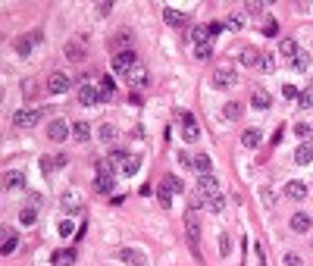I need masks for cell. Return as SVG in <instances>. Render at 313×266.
Wrapping results in <instances>:
<instances>
[{"label":"cell","instance_id":"cell-1","mask_svg":"<svg viewBox=\"0 0 313 266\" xmlns=\"http://www.w3.org/2000/svg\"><path fill=\"white\" fill-rule=\"evenodd\" d=\"M138 66V57L132 50H125V53H116L113 57V72H119V75H129L132 69Z\"/></svg>","mask_w":313,"mask_h":266},{"label":"cell","instance_id":"cell-2","mask_svg":"<svg viewBox=\"0 0 313 266\" xmlns=\"http://www.w3.org/2000/svg\"><path fill=\"white\" fill-rule=\"evenodd\" d=\"M38 119H41L38 110H16L13 122H16V129H31V125H38Z\"/></svg>","mask_w":313,"mask_h":266},{"label":"cell","instance_id":"cell-3","mask_svg":"<svg viewBox=\"0 0 313 266\" xmlns=\"http://www.w3.org/2000/svg\"><path fill=\"white\" fill-rule=\"evenodd\" d=\"M125 82H129V88H148V82H150V75H148V69H144V66H135V69L129 72V75H125Z\"/></svg>","mask_w":313,"mask_h":266},{"label":"cell","instance_id":"cell-4","mask_svg":"<svg viewBox=\"0 0 313 266\" xmlns=\"http://www.w3.org/2000/svg\"><path fill=\"white\" fill-rule=\"evenodd\" d=\"M213 82H216V88H232V85L238 82V72L229 69V66H223V69L213 72Z\"/></svg>","mask_w":313,"mask_h":266},{"label":"cell","instance_id":"cell-5","mask_svg":"<svg viewBox=\"0 0 313 266\" xmlns=\"http://www.w3.org/2000/svg\"><path fill=\"white\" fill-rule=\"evenodd\" d=\"M47 91H53V94H63V91H69V75H63V72H50Z\"/></svg>","mask_w":313,"mask_h":266},{"label":"cell","instance_id":"cell-6","mask_svg":"<svg viewBox=\"0 0 313 266\" xmlns=\"http://www.w3.org/2000/svg\"><path fill=\"white\" fill-rule=\"evenodd\" d=\"M78 101H82L85 106H94L97 101H104V94L94 91V85H82V88H78Z\"/></svg>","mask_w":313,"mask_h":266},{"label":"cell","instance_id":"cell-7","mask_svg":"<svg viewBox=\"0 0 313 266\" xmlns=\"http://www.w3.org/2000/svg\"><path fill=\"white\" fill-rule=\"evenodd\" d=\"M129 38H132V31H129V29H122V31H116V35H113V38H110V47H113V50H116V53H125V50H129V44H132V41H129Z\"/></svg>","mask_w":313,"mask_h":266},{"label":"cell","instance_id":"cell-8","mask_svg":"<svg viewBox=\"0 0 313 266\" xmlns=\"http://www.w3.org/2000/svg\"><path fill=\"white\" fill-rule=\"evenodd\" d=\"M47 135L53 138V141H66V138H69V125H66L63 119H53V122L47 125Z\"/></svg>","mask_w":313,"mask_h":266},{"label":"cell","instance_id":"cell-9","mask_svg":"<svg viewBox=\"0 0 313 266\" xmlns=\"http://www.w3.org/2000/svg\"><path fill=\"white\" fill-rule=\"evenodd\" d=\"M197 191H201L204 197H210V194H219V182L213 176H201L197 178Z\"/></svg>","mask_w":313,"mask_h":266},{"label":"cell","instance_id":"cell-10","mask_svg":"<svg viewBox=\"0 0 313 266\" xmlns=\"http://www.w3.org/2000/svg\"><path fill=\"white\" fill-rule=\"evenodd\" d=\"M163 19H166V25H176V29H185V25H188V19H185L182 10H169V6L163 10Z\"/></svg>","mask_w":313,"mask_h":266},{"label":"cell","instance_id":"cell-11","mask_svg":"<svg viewBox=\"0 0 313 266\" xmlns=\"http://www.w3.org/2000/svg\"><path fill=\"white\" fill-rule=\"evenodd\" d=\"M3 188L6 191H22L25 188V176L22 172H6L3 176Z\"/></svg>","mask_w":313,"mask_h":266},{"label":"cell","instance_id":"cell-12","mask_svg":"<svg viewBox=\"0 0 313 266\" xmlns=\"http://www.w3.org/2000/svg\"><path fill=\"white\" fill-rule=\"evenodd\" d=\"M310 216L307 213H295V216H291V232H298V235H304V232H310Z\"/></svg>","mask_w":313,"mask_h":266},{"label":"cell","instance_id":"cell-13","mask_svg":"<svg viewBox=\"0 0 313 266\" xmlns=\"http://www.w3.org/2000/svg\"><path fill=\"white\" fill-rule=\"evenodd\" d=\"M295 163H298V166L313 163V148H310V144H298V150H295Z\"/></svg>","mask_w":313,"mask_h":266},{"label":"cell","instance_id":"cell-14","mask_svg":"<svg viewBox=\"0 0 313 266\" xmlns=\"http://www.w3.org/2000/svg\"><path fill=\"white\" fill-rule=\"evenodd\" d=\"M285 194H288L291 201H304V197H307V185H304V182H288Z\"/></svg>","mask_w":313,"mask_h":266},{"label":"cell","instance_id":"cell-15","mask_svg":"<svg viewBox=\"0 0 313 266\" xmlns=\"http://www.w3.org/2000/svg\"><path fill=\"white\" fill-rule=\"evenodd\" d=\"M191 41H194V47H201V44H210V29H204V25H194V29H191Z\"/></svg>","mask_w":313,"mask_h":266},{"label":"cell","instance_id":"cell-16","mask_svg":"<svg viewBox=\"0 0 313 266\" xmlns=\"http://www.w3.org/2000/svg\"><path fill=\"white\" fill-rule=\"evenodd\" d=\"M141 169V157H135V154H129L122 160V176H135V172Z\"/></svg>","mask_w":313,"mask_h":266},{"label":"cell","instance_id":"cell-17","mask_svg":"<svg viewBox=\"0 0 313 266\" xmlns=\"http://www.w3.org/2000/svg\"><path fill=\"white\" fill-rule=\"evenodd\" d=\"M94 191L97 194H110L113 191V176H97L94 178Z\"/></svg>","mask_w":313,"mask_h":266},{"label":"cell","instance_id":"cell-18","mask_svg":"<svg viewBox=\"0 0 313 266\" xmlns=\"http://www.w3.org/2000/svg\"><path fill=\"white\" fill-rule=\"evenodd\" d=\"M63 53H66L69 59H75V63H78V59H85V47H82V44H75V41H69V44H66Z\"/></svg>","mask_w":313,"mask_h":266},{"label":"cell","instance_id":"cell-19","mask_svg":"<svg viewBox=\"0 0 313 266\" xmlns=\"http://www.w3.org/2000/svg\"><path fill=\"white\" fill-rule=\"evenodd\" d=\"M72 135H75V141H91V125L88 122H75L72 125Z\"/></svg>","mask_w":313,"mask_h":266},{"label":"cell","instance_id":"cell-20","mask_svg":"<svg viewBox=\"0 0 313 266\" xmlns=\"http://www.w3.org/2000/svg\"><path fill=\"white\" fill-rule=\"evenodd\" d=\"M97 135H101V141L113 144V141L119 138V132H116V125H110V122H106V125H101V129H97Z\"/></svg>","mask_w":313,"mask_h":266},{"label":"cell","instance_id":"cell-21","mask_svg":"<svg viewBox=\"0 0 313 266\" xmlns=\"http://www.w3.org/2000/svg\"><path fill=\"white\" fill-rule=\"evenodd\" d=\"M16 241H19L16 232H13V229H3V248H0V251H3V254H13V251H16Z\"/></svg>","mask_w":313,"mask_h":266},{"label":"cell","instance_id":"cell-22","mask_svg":"<svg viewBox=\"0 0 313 266\" xmlns=\"http://www.w3.org/2000/svg\"><path fill=\"white\" fill-rule=\"evenodd\" d=\"M75 263V251H57L53 254V266H69Z\"/></svg>","mask_w":313,"mask_h":266},{"label":"cell","instance_id":"cell-23","mask_svg":"<svg viewBox=\"0 0 313 266\" xmlns=\"http://www.w3.org/2000/svg\"><path fill=\"white\" fill-rule=\"evenodd\" d=\"M260 57H263V53H257L254 47H244L241 50V63L244 66H260Z\"/></svg>","mask_w":313,"mask_h":266},{"label":"cell","instance_id":"cell-24","mask_svg":"<svg viewBox=\"0 0 313 266\" xmlns=\"http://www.w3.org/2000/svg\"><path fill=\"white\" fill-rule=\"evenodd\" d=\"M191 169H197L201 176H210V169H213V166H210V157H207V154H197V157H194V166H191Z\"/></svg>","mask_w":313,"mask_h":266},{"label":"cell","instance_id":"cell-25","mask_svg":"<svg viewBox=\"0 0 313 266\" xmlns=\"http://www.w3.org/2000/svg\"><path fill=\"white\" fill-rule=\"evenodd\" d=\"M63 210L78 213V210H82V197H78V194H72V191H69V194H63Z\"/></svg>","mask_w":313,"mask_h":266},{"label":"cell","instance_id":"cell-26","mask_svg":"<svg viewBox=\"0 0 313 266\" xmlns=\"http://www.w3.org/2000/svg\"><path fill=\"white\" fill-rule=\"evenodd\" d=\"M31 44H35V41H31V35H25V38H16V44H13V47H16L19 57H25V53L31 50Z\"/></svg>","mask_w":313,"mask_h":266},{"label":"cell","instance_id":"cell-27","mask_svg":"<svg viewBox=\"0 0 313 266\" xmlns=\"http://www.w3.org/2000/svg\"><path fill=\"white\" fill-rule=\"evenodd\" d=\"M241 141H244V148H257V144H260V132H257V129H248L241 135Z\"/></svg>","mask_w":313,"mask_h":266},{"label":"cell","instance_id":"cell-28","mask_svg":"<svg viewBox=\"0 0 313 266\" xmlns=\"http://www.w3.org/2000/svg\"><path fill=\"white\" fill-rule=\"evenodd\" d=\"M279 47H282L285 57H295V53H301V50H298V41H295V38H282V44H279Z\"/></svg>","mask_w":313,"mask_h":266},{"label":"cell","instance_id":"cell-29","mask_svg":"<svg viewBox=\"0 0 313 266\" xmlns=\"http://www.w3.org/2000/svg\"><path fill=\"white\" fill-rule=\"evenodd\" d=\"M251 103H254L257 110H269V103H272V101H269V94H263V91H257V94L251 97Z\"/></svg>","mask_w":313,"mask_h":266},{"label":"cell","instance_id":"cell-30","mask_svg":"<svg viewBox=\"0 0 313 266\" xmlns=\"http://www.w3.org/2000/svg\"><path fill=\"white\" fill-rule=\"evenodd\" d=\"M310 66V59H307V53H295L291 57V69H298V72H304Z\"/></svg>","mask_w":313,"mask_h":266},{"label":"cell","instance_id":"cell-31","mask_svg":"<svg viewBox=\"0 0 313 266\" xmlns=\"http://www.w3.org/2000/svg\"><path fill=\"white\" fill-rule=\"evenodd\" d=\"M113 91H116V88H113V78L104 75L101 78V94H104V101H113Z\"/></svg>","mask_w":313,"mask_h":266},{"label":"cell","instance_id":"cell-32","mask_svg":"<svg viewBox=\"0 0 313 266\" xmlns=\"http://www.w3.org/2000/svg\"><path fill=\"white\" fill-rule=\"evenodd\" d=\"M157 201H160V207H166V210H169V204H172V191L166 188V185L157 191Z\"/></svg>","mask_w":313,"mask_h":266},{"label":"cell","instance_id":"cell-33","mask_svg":"<svg viewBox=\"0 0 313 266\" xmlns=\"http://www.w3.org/2000/svg\"><path fill=\"white\" fill-rule=\"evenodd\" d=\"M207 207H210L213 213H219V210H223V207H225V201H223V194H210V197H207Z\"/></svg>","mask_w":313,"mask_h":266},{"label":"cell","instance_id":"cell-34","mask_svg":"<svg viewBox=\"0 0 313 266\" xmlns=\"http://www.w3.org/2000/svg\"><path fill=\"white\" fill-rule=\"evenodd\" d=\"M97 176H113V172H116V169H113V163H110V160H97Z\"/></svg>","mask_w":313,"mask_h":266},{"label":"cell","instance_id":"cell-35","mask_svg":"<svg viewBox=\"0 0 313 266\" xmlns=\"http://www.w3.org/2000/svg\"><path fill=\"white\" fill-rule=\"evenodd\" d=\"M197 135H201L197 122H188V125H185V141H197Z\"/></svg>","mask_w":313,"mask_h":266},{"label":"cell","instance_id":"cell-36","mask_svg":"<svg viewBox=\"0 0 313 266\" xmlns=\"http://www.w3.org/2000/svg\"><path fill=\"white\" fill-rule=\"evenodd\" d=\"M163 185H166L169 191H182V178H179V176H166Z\"/></svg>","mask_w":313,"mask_h":266},{"label":"cell","instance_id":"cell-37","mask_svg":"<svg viewBox=\"0 0 313 266\" xmlns=\"http://www.w3.org/2000/svg\"><path fill=\"white\" fill-rule=\"evenodd\" d=\"M19 219H22V225H35V219H38V213L35 210H22V213H19Z\"/></svg>","mask_w":313,"mask_h":266},{"label":"cell","instance_id":"cell-38","mask_svg":"<svg viewBox=\"0 0 313 266\" xmlns=\"http://www.w3.org/2000/svg\"><path fill=\"white\" fill-rule=\"evenodd\" d=\"M125 157H129V154H125L122 148H113V150H110V163H116V166H122Z\"/></svg>","mask_w":313,"mask_h":266},{"label":"cell","instance_id":"cell-39","mask_svg":"<svg viewBox=\"0 0 313 266\" xmlns=\"http://www.w3.org/2000/svg\"><path fill=\"white\" fill-rule=\"evenodd\" d=\"M194 57L197 59H210L213 57V47H210V44H201V47H194Z\"/></svg>","mask_w":313,"mask_h":266},{"label":"cell","instance_id":"cell-40","mask_svg":"<svg viewBox=\"0 0 313 266\" xmlns=\"http://www.w3.org/2000/svg\"><path fill=\"white\" fill-rule=\"evenodd\" d=\"M238 113H241V103H225V119H238Z\"/></svg>","mask_w":313,"mask_h":266},{"label":"cell","instance_id":"cell-41","mask_svg":"<svg viewBox=\"0 0 313 266\" xmlns=\"http://www.w3.org/2000/svg\"><path fill=\"white\" fill-rule=\"evenodd\" d=\"M298 103H301V106H313V91H310V88H304V91H301V97H298Z\"/></svg>","mask_w":313,"mask_h":266},{"label":"cell","instance_id":"cell-42","mask_svg":"<svg viewBox=\"0 0 313 266\" xmlns=\"http://www.w3.org/2000/svg\"><path fill=\"white\" fill-rule=\"evenodd\" d=\"M257 69L272 72V69H276V59H272V57H260V66H257Z\"/></svg>","mask_w":313,"mask_h":266},{"label":"cell","instance_id":"cell-43","mask_svg":"<svg viewBox=\"0 0 313 266\" xmlns=\"http://www.w3.org/2000/svg\"><path fill=\"white\" fill-rule=\"evenodd\" d=\"M225 25H229V29H235V31H238V29H244V16H238V13H235V16H232Z\"/></svg>","mask_w":313,"mask_h":266},{"label":"cell","instance_id":"cell-44","mask_svg":"<svg viewBox=\"0 0 313 266\" xmlns=\"http://www.w3.org/2000/svg\"><path fill=\"white\" fill-rule=\"evenodd\" d=\"M263 35H266V38H272V35H279V22H272V19H269V22H266V25H263Z\"/></svg>","mask_w":313,"mask_h":266},{"label":"cell","instance_id":"cell-45","mask_svg":"<svg viewBox=\"0 0 313 266\" xmlns=\"http://www.w3.org/2000/svg\"><path fill=\"white\" fill-rule=\"evenodd\" d=\"M138 257H141V254H135V251H129V248H122V251H119V260H132V263H135Z\"/></svg>","mask_w":313,"mask_h":266},{"label":"cell","instance_id":"cell-46","mask_svg":"<svg viewBox=\"0 0 313 266\" xmlns=\"http://www.w3.org/2000/svg\"><path fill=\"white\" fill-rule=\"evenodd\" d=\"M229 251H232V244H229V238H225V235H219V254H229Z\"/></svg>","mask_w":313,"mask_h":266},{"label":"cell","instance_id":"cell-47","mask_svg":"<svg viewBox=\"0 0 313 266\" xmlns=\"http://www.w3.org/2000/svg\"><path fill=\"white\" fill-rule=\"evenodd\" d=\"M282 94L288 97V101H295V97H301V91H298V88H291V85H285V88H282Z\"/></svg>","mask_w":313,"mask_h":266},{"label":"cell","instance_id":"cell-48","mask_svg":"<svg viewBox=\"0 0 313 266\" xmlns=\"http://www.w3.org/2000/svg\"><path fill=\"white\" fill-rule=\"evenodd\" d=\"M60 235H63V238L72 235V222H69V219H63V222H60Z\"/></svg>","mask_w":313,"mask_h":266},{"label":"cell","instance_id":"cell-49","mask_svg":"<svg viewBox=\"0 0 313 266\" xmlns=\"http://www.w3.org/2000/svg\"><path fill=\"white\" fill-rule=\"evenodd\" d=\"M295 132H298V135H301V138H307V135H313V125H295Z\"/></svg>","mask_w":313,"mask_h":266},{"label":"cell","instance_id":"cell-50","mask_svg":"<svg viewBox=\"0 0 313 266\" xmlns=\"http://www.w3.org/2000/svg\"><path fill=\"white\" fill-rule=\"evenodd\" d=\"M207 29H210V38H216V35H219V31H223V29H225V25H223V22H210V25H207Z\"/></svg>","mask_w":313,"mask_h":266},{"label":"cell","instance_id":"cell-51","mask_svg":"<svg viewBox=\"0 0 313 266\" xmlns=\"http://www.w3.org/2000/svg\"><path fill=\"white\" fill-rule=\"evenodd\" d=\"M285 266H301V257L298 254H285Z\"/></svg>","mask_w":313,"mask_h":266},{"label":"cell","instance_id":"cell-52","mask_svg":"<svg viewBox=\"0 0 313 266\" xmlns=\"http://www.w3.org/2000/svg\"><path fill=\"white\" fill-rule=\"evenodd\" d=\"M53 163H57V160H50V157H41V172H50V169H53Z\"/></svg>","mask_w":313,"mask_h":266},{"label":"cell","instance_id":"cell-53","mask_svg":"<svg viewBox=\"0 0 313 266\" xmlns=\"http://www.w3.org/2000/svg\"><path fill=\"white\" fill-rule=\"evenodd\" d=\"M22 88H25V91H22V94H25V97H35V82H25V85H22Z\"/></svg>","mask_w":313,"mask_h":266},{"label":"cell","instance_id":"cell-54","mask_svg":"<svg viewBox=\"0 0 313 266\" xmlns=\"http://www.w3.org/2000/svg\"><path fill=\"white\" fill-rule=\"evenodd\" d=\"M110 10H113V3H101V6H97V13H101V16H110Z\"/></svg>","mask_w":313,"mask_h":266},{"label":"cell","instance_id":"cell-55","mask_svg":"<svg viewBox=\"0 0 313 266\" xmlns=\"http://www.w3.org/2000/svg\"><path fill=\"white\" fill-rule=\"evenodd\" d=\"M135 266H148V257L141 254V257H138V260H135Z\"/></svg>","mask_w":313,"mask_h":266}]
</instances>
